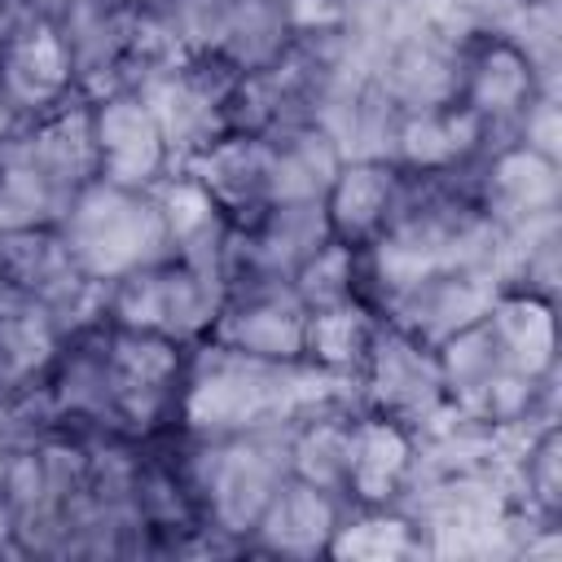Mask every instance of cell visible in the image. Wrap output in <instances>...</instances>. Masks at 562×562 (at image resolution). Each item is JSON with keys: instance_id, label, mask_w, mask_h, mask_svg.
I'll list each match as a JSON object with an SVG mask.
<instances>
[{"instance_id": "cell-8", "label": "cell", "mask_w": 562, "mask_h": 562, "mask_svg": "<svg viewBox=\"0 0 562 562\" xmlns=\"http://www.w3.org/2000/svg\"><path fill=\"white\" fill-rule=\"evenodd\" d=\"M470 189L479 211L496 224V233L527 228L558 215L562 162L527 149L514 136H501L470 162Z\"/></svg>"}, {"instance_id": "cell-22", "label": "cell", "mask_w": 562, "mask_h": 562, "mask_svg": "<svg viewBox=\"0 0 562 562\" xmlns=\"http://www.w3.org/2000/svg\"><path fill=\"white\" fill-rule=\"evenodd\" d=\"M378 312L369 303H338V307H321L307 312V334H303V364L342 378L356 386L364 356L373 347L378 334Z\"/></svg>"}, {"instance_id": "cell-27", "label": "cell", "mask_w": 562, "mask_h": 562, "mask_svg": "<svg viewBox=\"0 0 562 562\" xmlns=\"http://www.w3.org/2000/svg\"><path fill=\"white\" fill-rule=\"evenodd\" d=\"M127 4H136V9H145V4H158V0H127Z\"/></svg>"}, {"instance_id": "cell-23", "label": "cell", "mask_w": 562, "mask_h": 562, "mask_svg": "<svg viewBox=\"0 0 562 562\" xmlns=\"http://www.w3.org/2000/svg\"><path fill=\"white\" fill-rule=\"evenodd\" d=\"M334 558H408V553H426L417 522L400 509V505H378V509H347L334 540H329Z\"/></svg>"}, {"instance_id": "cell-25", "label": "cell", "mask_w": 562, "mask_h": 562, "mask_svg": "<svg viewBox=\"0 0 562 562\" xmlns=\"http://www.w3.org/2000/svg\"><path fill=\"white\" fill-rule=\"evenodd\" d=\"M509 136L522 140L527 149H536V154L562 162V114H558V97H553V88H544V92L522 110V119L514 123Z\"/></svg>"}, {"instance_id": "cell-11", "label": "cell", "mask_w": 562, "mask_h": 562, "mask_svg": "<svg viewBox=\"0 0 562 562\" xmlns=\"http://www.w3.org/2000/svg\"><path fill=\"white\" fill-rule=\"evenodd\" d=\"M496 290L501 285H496L492 268H483V263H452V268H435V272L408 281L404 290H395L378 307V316L400 325V329H408L413 338L439 347L457 329L474 325L492 307Z\"/></svg>"}, {"instance_id": "cell-18", "label": "cell", "mask_w": 562, "mask_h": 562, "mask_svg": "<svg viewBox=\"0 0 562 562\" xmlns=\"http://www.w3.org/2000/svg\"><path fill=\"white\" fill-rule=\"evenodd\" d=\"M18 154L57 189V198L70 206V198L97 180V154H92V119L88 97H75L31 123H22L13 136Z\"/></svg>"}, {"instance_id": "cell-10", "label": "cell", "mask_w": 562, "mask_h": 562, "mask_svg": "<svg viewBox=\"0 0 562 562\" xmlns=\"http://www.w3.org/2000/svg\"><path fill=\"white\" fill-rule=\"evenodd\" d=\"M136 18H140V9L127 0H57L53 31L61 35V44L70 53L83 97L127 88Z\"/></svg>"}, {"instance_id": "cell-4", "label": "cell", "mask_w": 562, "mask_h": 562, "mask_svg": "<svg viewBox=\"0 0 562 562\" xmlns=\"http://www.w3.org/2000/svg\"><path fill=\"white\" fill-rule=\"evenodd\" d=\"M228 281L184 255H162L114 285H105V321L140 334L171 338L180 347H198L224 303Z\"/></svg>"}, {"instance_id": "cell-19", "label": "cell", "mask_w": 562, "mask_h": 562, "mask_svg": "<svg viewBox=\"0 0 562 562\" xmlns=\"http://www.w3.org/2000/svg\"><path fill=\"white\" fill-rule=\"evenodd\" d=\"M66 338H70L66 325L44 299L0 277V386L9 391L35 386Z\"/></svg>"}, {"instance_id": "cell-7", "label": "cell", "mask_w": 562, "mask_h": 562, "mask_svg": "<svg viewBox=\"0 0 562 562\" xmlns=\"http://www.w3.org/2000/svg\"><path fill=\"white\" fill-rule=\"evenodd\" d=\"M88 119H92L97 180L154 193L176 171L171 145L136 88H114V92L88 97Z\"/></svg>"}, {"instance_id": "cell-16", "label": "cell", "mask_w": 562, "mask_h": 562, "mask_svg": "<svg viewBox=\"0 0 562 562\" xmlns=\"http://www.w3.org/2000/svg\"><path fill=\"white\" fill-rule=\"evenodd\" d=\"M400 189H404V171L391 158H364V154L342 158L338 176L329 180V189L321 198L329 237H338L356 250H369L382 237V228L391 224Z\"/></svg>"}, {"instance_id": "cell-2", "label": "cell", "mask_w": 562, "mask_h": 562, "mask_svg": "<svg viewBox=\"0 0 562 562\" xmlns=\"http://www.w3.org/2000/svg\"><path fill=\"white\" fill-rule=\"evenodd\" d=\"M180 470L193 492L202 527L246 540L272 487L290 474V426L193 439Z\"/></svg>"}, {"instance_id": "cell-13", "label": "cell", "mask_w": 562, "mask_h": 562, "mask_svg": "<svg viewBox=\"0 0 562 562\" xmlns=\"http://www.w3.org/2000/svg\"><path fill=\"white\" fill-rule=\"evenodd\" d=\"M206 198L220 206L228 224H246L263 206H272V145L259 132H224L206 149L180 162Z\"/></svg>"}, {"instance_id": "cell-24", "label": "cell", "mask_w": 562, "mask_h": 562, "mask_svg": "<svg viewBox=\"0 0 562 562\" xmlns=\"http://www.w3.org/2000/svg\"><path fill=\"white\" fill-rule=\"evenodd\" d=\"M294 294L303 299L307 312L338 307V303H364V250L329 237L294 277Z\"/></svg>"}, {"instance_id": "cell-14", "label": "cell", "mask_w": 562, "mask_h": 562, "mask_svg": "<svg viewBox=\"0 0 562 562\" xmlns=\"http://www.w3.org/2000/svg\"><path fill=\"white\" fill-rule=\"evenodd\" d=\"M351 505L299 474H285L268 505L259 509L250 536L241 540V549H259V553H277V558H316L329 553V540L342 522Z\"/></svg>"}, {"instance_id": "cell-6", "label": "cell", "mask_w": 562, "mask_h": 562, "mask_svg": "<svg viewBox=\"0 0 562 562\" xmlns=\"http://www.w3.org/2000/svg\"><path fill=\"white\" fill-rule=\"evenodd\" d=\"M356 400H360V408L386 413L413 430H426L430 422H439L452 408L443 395L435 347L391 321H378L373 347L356 378Z\"/></svg>"}, {"instance_id": "cell-26", "label": "cell", "mask_w": 562, "mask_h": 562, "mask_svg": "<svg viewBox=\"0 0 562 562\" xmlns=\"http://www.w3.org/2000/svg\"><path fill=\"white\" fill-rule=\"evenodd\" d=\"M518 4H558V0H518Z\"/></svg>"}, {"instance_id": "cell-5", "label": "cell", "mask_w": 562, "mask_h": 562, "mask_svg": "<svg viewBox=\"0 0 562 562\" xmlns=\"http://www.w3.org/2000/svg\"><path fill=\"white\" fill-rule=\"evenodd\" d=\"M549 70L531 57V48L505 26L474 22L461 31V66H457V105L470 110L492 140L509 136L522 110L544 92Z\"/></svg>"}, {"instance_id": "cell-15", "label": "cell", "mask_w": 562, "mask_h": 562, "mask_svg": "<svg viewBox=\"0 0 562 562\" xmlns=\"http://www.w3.org/2000/svg\"><path fill=\"white\" fill-rule=\"evenodd\" d=\"M0 92L9 97V105L18 110L22 123L83 97L70 53H66L61 35L53 31V22L0 40Z\"/></svg>"}, {"instance_id": "cell-21", "label": "cell", "mask_w": 562, "mask_h": 562, "mask_svg": "<svg viewBox=\"0 0 562 562\" xmlns=\"http://www.w3.org/2000/svg\"><path fill=\"white\" fill-rule=\"evenodd\" d=\"M268 145H272V202H321L347 158L338 136L321 119L268 132Z\"/></svg>"}, {"instance_id": "cell-12", "label": "cell", "mask_w": 562, "mask_h": 562, "mask_svg": "<svg viewBox=\"0 0 562 562\" xmlns=\"http://www.w3.org/2000/svg\"><path fill=\"white\" fill-rule=\"evenodd\" d=\"M413 483H417V430L386 413L356 408L347 439V505L356 509L400 505Z\"/></svg>"}, {"instance_id": "cell-1", "label": "cell", "mask_w": 562, "mask_h": 562, "mask_svg": "<svg viewBox=\"0 0 562 562\" xmlns=\"http://www.w3.org/2000/svg\"><path fill=\"white\" fill-rule=\"evenodd\" d=\"M325 400H356V386L303 360H255L202 338L198 347H189L176 430H184L189 439H215L259 426H290L299 413Z\"/></svg>"}, {"instance_id": "cell-17", "label": "cell", "mask_w": 562, "mask_h": 562, "mask_svg": "<svg viewBox=\"0 0 562 562\" xmlns=\"http://www.w3.org/2000/svg\"><path fill=\"white\" fill-rule=\"evenodd\" d=\"M487 145H492V132L452 101V105L400 114L386 158L413 176H443V171H465Z\"/></svg>"}, {"instance_id": "cell-9", "label": "cell", "mask_w": 562, "mask_h": 562, "mask_svg": "<svg viewBox=\"0 0 562 562\" xmlns=\"http://www.w3.org/2000/svg\"><path fill=\"white\" fill-rule=\"evenodd\" d=\"M303 334H307V307L290 281H233L224 290L206 342H220L255 360L294 364L303 360Z\"/></svg>"}, {"instance_id": "cell-20", "label": "cell", "mask_w": 562, "mask_h": 562, "mask_svg": "<svg viewBox=\"0 0 562 562\" xmlns=\"http://www.w3.org/2000/svg\"><path fill=\"white\" fill-rule=\"evenodd\" d=\"M483 325L496 342V356L505 369L522 378H553L558 369V316L553 299L527 294V290H496L492 307L483 312Z\"/></svg>"}, {"instance_id": "cell-3", "label": "cell", "mask_w": 562, "mask_h": 562, "mask_svg": "<svg viewBox=\"0 0 562 562\" xmlns=\"http://www.w3.org/2000/svg\"><path fill=\"white\" fill-rule=\"evenodd\" d=\"M57 233L75 268L97 285H114L119 277L171 255L158 198L110 180H88L61 211Z\"/></svg>"}]
</instances>
